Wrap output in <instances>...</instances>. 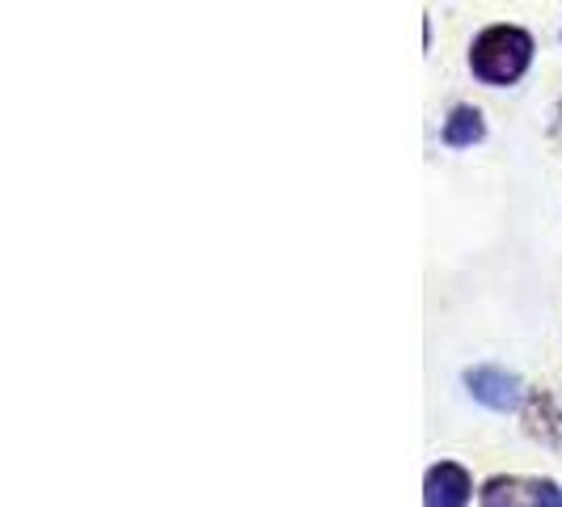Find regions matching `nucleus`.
Listing matches in <instances>:
<instances>
[{
  "instance_id": "obj_6",
  "label": "nucleus",
  "mask_w": 562,
  "mask_h": 507,
  "mask_svg": "<svg viewBox=\"0 0 562 507\" xmlns=\"http://www.w3.org/2000/svg\"><path fill=\"white\" fill-rule=\"evenodd\" d=\"M529 431L541 436L546 444H559L562 440V415L554 410V397L550 394L533 397V406H529Z\"/></svg>"
},
{
  "instance_id": "obj_3",
  "label": "nucleus",
  "mask_w": 562,
  "mask_h": 507,
  "mask_svg": "<svg viewBox=\"0 0 562 507\" xmlns=\"http://www.w3.org/2000/svg\"><path fill=\"white\" fill-rule=\"evenodd\" d=\"M465 390H470V397L482 402L486 410H516L520 397H525L520 376L507 372V368H495V364L470 368V372H465Z\"/></svg>"
},
{
  "instance_id": "obj_1",
  "label": "nucleus",
  "mask_w": 562,
  "mask_h": 507,
  "mask_svg": "<svg viewBox=\"0 0 562 507\" xmlns=\"http://www.w3.org/2000/svg\"><path fill=\"white\" fill-rule=\"evenodd\" d=\"M533 64V34L520 26H486L470 43V72L491 89L516 84Z\"/></svg>"
},
{
  "instance_id": "obj_4",
  "label": "nucleus",
  "mask_w": 562,
  "mask_h": 507,
  "mask_svg": "<svg viewBox=\"0 0 562 507\" xmlns=\"http://www.w3.org/2000/svg\"><path fill=\"white\" fill-rule=\"evenodd\" d=\"M470 491H474L470 474H465L461 465H452V461H440V465L427 470L423 504L427 507H465L470 504Z\"/></svg>"
},
{
  "instance_id": "obj_5",
  "label": "nucleus",
  "mask_w": 562,
  "mask_h": 507,
  "mask_svg": "<svg viewBox=\"0 0 562 507\" xmlns=\"http://www.w3.org/2000/svg\"><path fill=\"white\" fill-rule=\"evenodd\" d=\"M440 140L449 148H474V144L486 140V119H482L479 106H465V102L452 106L445 127H440Z\"/></svg>"
},
{
  "instance_id": "obj_2",
  "label": "nucleus",
  "mask_w": 562,
  "mask_h": 507,
  "mask_svg": "<svg viewBox=\"0 0 562 507\" xmlns=\"http://www.w3.org/2000/svg\"><path fill=\"white\" fill-rule=\"evenodd\" d=\"M482 507H562V491L546 478H491Z\"/></svg>"
}]
</instances>
